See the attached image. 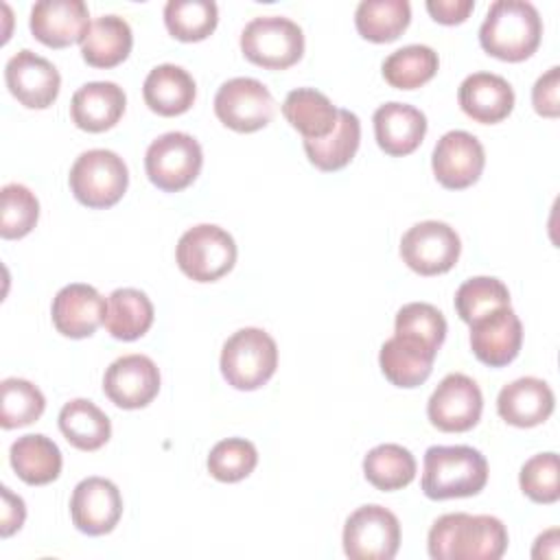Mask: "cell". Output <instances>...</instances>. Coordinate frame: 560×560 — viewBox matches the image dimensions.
Returning a JSON list of instances; mask_svg holds the SVG:
<instances>
[{
    "mask_svg": "<svg viewBox=\"0 0 560 560\" xmlns=\"http://www.w3.org/2000/svg\"><path fill=\"white\" fill-rule=\"evenodd\" d=\"M125 90L114 81H90L81 85L70 101L72 122L90 133L112 129L125 114Z\"/></svg>",
    "mask_w": 560,
    "mask_h": 560,
    "instance_id": "44dd1931",
    "label": "cell"
},
{
    "mask_svg": "<svg viewBox=\"0 0 560 560\" xmlns=\"http://www.w3.org/2000/svg\"><path fill=\"white\" fill-rule=\"evenodd\" d=\"M462 112L481 125H494L508 118L514 109L512 85L492 72L468 74L457 92Z\"/></svg>",
    "mask_w": 560,
    "mask_h": 560,
    "instance_id": "cb8c5ba5",
    "label": "cell"
},
{
    "mask_svg": "<svg viewBox=\"0 0 560 560\" xmlns=\"http://www.w3.org/2000/svg\"><path fill=\"white\" fill-rule=\"evenodd\" d=\"M214 114L232 131L252 133L273 120L276 103L265 83L252 77H234L214 94Z\"/></svg>",
    "mask_w": 560,
    "mask_h": 560,
    "instance_id": "30bf717a",
    "label": "cell"
},
{
    "mask_svg": "<svg viewBox=\"0 0 560 560\" xmlns=\"http://www.w3.org/2000/svg\"><path fill=\"white\" fill-rule=\"evenodd\" d=\"M153 304L144 291L122 287L109 293L103 326L114 339L133 341L153 324Z\"/></svg>",
    "mask_w": 560,
    "mask_h": 560,
    "instance_id": "f546056e",
    "label": "cell"
},
{
    "mask_svg": "<svg viewBox=\"0 0 560 560\" xmlns=\"http://www.w3.org/2000/svg\"><path fill=\"white\" fill-rule=\"evenodd\" d=\"M175 260L190 280L214 282L232 271L236 262V243L223 228L199 223L179 236Z\"/></svg>",
    "mask_w": 560,
    "mask_h": 560,
    "instance_id": "52a82bcc",
    "label": "cell"
},
{
    "mask_svg": "<svg viewBox=\"0 0 560 560\" xmlns=\"http://www.w3.org/2000/svg\"><path fill=\"white\" fill-rule=\"evenodd\" d=\"M201 164V144L184 131L158 136L144 153L147 177L164 192H179L188 188L197 179Z\"/></svg>",
    "mask_w": 560,
    "mask_h": 560,
    "instance_id": "ba28073f",
    "label": "cell"
},
{
    "mask_svg": "<svg viewBox=\"0 0 560 560\" xmlns=\"http://www.w3.org/2000/svg\"><path fill=\"white\" fill-rule=\"evenodd\" d=\"M486 166L483 144L468 131H446L433 147L431 168L435 179L448 190L472 186Z\"/></svg>",
    "mask_w": 560,
    "mask_h": 560,
    "instance_id": "4fadbf2b",
    "label": "cell"
},
{
    "mask_svg": "<svg viewBox=\"0 0 560 560\" xmlns=\"http://www.w3.org/2000/svg\"><path fill=\"white\" fill-rule=\"evenodd\" d=\"M560 68L551 66L542 77L536 79L532 88V105L536 114L545 118H558L560 114Z\"/></svg>",
    "mask_w": 560,
    "mask_h": 560,
    "instance_id": "b9f144b4",
    "label": "cell"
},
{
    "mask_svg": "<svg viewBox=\"0 0 560 560\" xmlns=\"http://www.w3.org/2000/svg\"><path fill=\"white\" fill-rule=\"evenodd\" d=\"M542 37L538 9L527 0H497L479 26L481 48L501 61H523L536 52Z\"/></svg>",
    "mask_w": 560,
    "mask_h": 560,
    "instance_id": "7a4b0ae2",
    "label": "cell"
},
{
    "mask_svg": "<svg viewBox=\"0 0 560 560\" xmlns=\"http://www.w3.org/2000/svg\"><path fill=\"white\" fill-rule=\"evenodd\" d=\"M9 462L24 483L46 486L59 477L63 457L50 438L42 433H26L11 444Z\"/></svg>",
    "mask_w": 560,
    "mask_h": 560,
    "instance_id": "83f0119b",
    "label": "cell"
},
{
    "mask_svg": "<svg viewBox=\"0 0 560 560\" xmlns=\"http://www.w3.org/2000/svg\"><path fill=\"white\" fill-rule=\"evenodd\" d=\"M435 354L438 350L429 343L409 335L394 332V337L381 346L378 365L392 385L411 389L429 378Z\"/></svg>",
    "mask_w": 560,
    "mask_h": 560,
    "instance_id": "ffe728a7",
    "label": "cell"
},
{
    "mask_svg": "<svg viewBox=\"0 0 560 560\" xmlns=\"http://www.w3.org/2000/svg\"><path fill=\"white\" fill-rule=\"evenodd\" d=\"M411 22V4L407 0H363L354 11L359 35L374 44H387L402 35Z\"/></svg>",
    "mask_w": 560,
    "mask_h": 560,
    "instance_id": "1f68e13d",
    "label": "cell"
},
{
    "mask_svg": "<svg viewBox=\"0 0 560 560\" xmlns=\"http://www.w3.org/2000/svg\"><path fill=\"white\" fill-rule=\"evenodd\" d=\"M70 516L74 527L88 536L109 534L122 516L120 490L105 477L81 479L70 497Z\"/></svg>",
    "mask_w": 560,
    "mask_h": 560,
    "instance_id": "5bb4252c",
    "label": "cell"
},
{
    "mask_svg": "<svg viewBox=\"0 0 560 560\" xmlns=\"http://www.w3.org/2000/svg\"><path fill=\"white\" fill-rule=\"evenodd\" d=\"M219 22V9L212 0H168L164 4V24L179 42L206 39Z\"/></svg>",
    "mask_w": 560,
    "mask_h": 560,
    "instance_id": "e575fe53",
    "label": "cell"
},
{
    "mask_svg": "<svg viewBox=\"0 0 560 560\" xmlns=\"http://www.w3.org/2000/svg\"><path fill=\"white\" fill-rule=\"evenodd\" d=\"M59 431L79 451H98L112 435V422L88 398H72L59 411Z\"/></svg>",
    "mask_w": 560,
    "mask_h": 560,
    "instance_id": "4dcf8cb0",
    "label": "cell"
},
{
    "mask_svg": "<svg viewBox=\"0 0 560 560\" xmlns=\"http://www.w3.org/2000/svg\"><path fill=\"white\" fill-rule=\"evenodd\" d=\"M219 365L228 385L241 392H254L273 376L278 346L262 328H241L223 343Z\"/></svg>",
    "mask_w": 560,
    "mask_h": 560,
    "instance_id": "277c9868",
    "label": "cell"
},
{
    "mask_svg": "<svg viewBox=\"0 0 560 560\" xmlns=\"http://www.w3.org/2000/svg\"><path fill=\"white\" fill-rule=\"evenodd\" d=\"M440 59L431 46L409 44L389 52L383 61V77L396 90H416L431 81Z\"/></svg>",
    "mask_w": 560,
    "mask_h": 560,
    "instance_id": "836d02e7",
    "label": "cell"
},
{
    "mask_svg": "<svg viewBox=\"0 0 560 560\" xmlns=\"http://www.w3.org/2000/svg\"><path fill=\"white\" fill-rule=\"evenodd\" d=\"M74 199L92 210L116 206L129 184L125 160L109 149L83 151L68 175Z\"/></svg>",
    "mask_w": 560,
    "mask_h": 560,
    "instance_id": "5b68a950",
    "label": "cell"
},
{
    "mask_svg": "<svg viewBox=\"0 0 560 560\" xmlns=\"http://www.w3.org/2000/svg\"><path fill=\"white\" fill-rule=\"evenodd\" d=\"M361 142V122L359 116L350 109H339L335 129L319 140H304V151L308 162L324 171L332 173L348 166Z\"/></svg>",
    "mask_w": 560,
    "mask_h": 560,
    "instance_id": "f1b7e54d",
    "label": "cell"
},
{
    "mask_svg": "<svg viewBox=\"0 0 560 560\" xmlns=\"http://www.w3.org/2000/svg\"><path fill=\"white\" fill-rule=\"evenodd\" d=\"M488 483V462L472 446H429L422 468V492L433 501L479 494Z\"/></svg>",
    "mask_w": 560,
    "mask_h": 560,
    "instance_id": "3957f363",
    "label": "cell"
},
{
    "mask_svg": "<svg viewBox=\"0 0 560 560\" xmlns=\"http://www.w3.org/2000/svg\"><path fill=\"white\" fill-rule=\"evenodd\" d=\"M4 81L9 92L28 109L50 107L61 88L59 70L37 52L22 48L4 66Z\"/></svg>",
    "mask_w": 560,
    "mask_h": 560,
    "instance_id": "9a60e30c",
    "label": "cell"
},
{
    "mask_svg": "<svg viewBox=\"0 0 560 560\" xmlns=\"http://www.w3.org/2000/svg\"><path fill=\"white\" fill-rule=\"evenodd\" d=\"M105 311L107 302L92 284L72 282L57 291L50 315L57 332L70 339H83L94 335L103 324Z\"/></svg>",
    "mask_w": 560,
    "mask_h": 560,
    "instance_id": "d6986e66",
    "label": "cell"
},
{
    "mask_svg": "<svg viewBox=\"0 0 560 560\" xmlns=\"http://www.w3.org/2000/svg\"><path fill=\"white\" fill-rule=\"evenodd\" d=\"M103 392L120 409L147 407L160 392V370L147 354H122L105 370Z\"/></svg>",
    "mask_w": 560,
    "mask_h": 560,
    "instance_id": "2e32d148",
    "label": "cell"
},
{
    "mask_svg": "<svg viewBox=\"0 0 560 560\" xmlns=\"http://www.w3.org/2000/svg\"><path fill=\"white\" fill-rule=\"evenodd\" d=\"M462 252L459 234L444 221H420L400 238L402 262L420 276L446 273Z\"/></svg>",
    "mask_w": 560,
    "mask_h": 560,
    "instance_id": "8fae6325",
    "label": "cell"
},
{
    "mask_svg": "<svg viewBox=\"0 0 560 560\" xmlns=\"http://www.w3.org/2000/svg\"><path fill=\"white\" fill-rule=\"evenodd\" d=\"M2 212H0V236L22 238L26 236L39 219V201L31 188L24 184H7L0 190Z\"/></svg>",
    "mask_w": 560,
    "mask_h": 560,
    "instance_id": "f35d334b",
    "label": "cell"
},
{
    "mask_svg": "<svg viewBox=\"0 0 560 560\" xmlns=\"http://www.w3.org/2000/svg\"><path fill=\"white\" fill-rule=\"evenodd\" d=\"M341 540L350 560H392L400 547V523L383 505H361L346 518Z\"/></svg>",
    "mask_w": 560,
    "mask_h": 560,
    "instance_id": "9c48e42d",
    "label": "cell"
},
{
    "mask_svg": "<svg viewBox=\"0 0 560 560\" xmlns=\"http://www.w3.org/2000/svg\"><path fill=\"white\" fill-rule=\"evenodd\" d=\"M282 116L304 140H319L335 129L339 109L324 92L315 88H298L287 94Z\"/></svg>",
    "mask_w": 560,
    "mask_h": 560,
    "instance_id": "4316f807",
    "label": "cell"
},
{
    "mask_svg": "<svg viewBox=\"0 0 560 560\" xmlns=\"http://www.w3.org/2000/svg\"><path fill=\"white\" fill-rule=\"evenodd\" d=\"M2 512H0V536L9 538L11 534H15L26 518V505L22 501V497L13 494L11 488L2 486Z\"/></svg>",
    "mask_w": 560,
    "mask_h": 560,
    "instance_id": "7bdbcfd3",
    "label": "cell"
},
{
    "mask_svg": "<svg viewBox=\"0 0 560 560\" xmlns=\"http://www.w3.org/2000/svg\"><path fill=\"white\" fill-rule=\"evenodd\" d=\"M427 549L433 560H499L508 549V529L490 514L453 512L431 525Z\"/></svg>",
    "mask_w": 560,
    "mask_h": 560,
    "instance_id": "6da1fadb",
    "label": "cell"
},
{
    "mask_svg": "<svg viewBox=\"0 0 560 560\" xmlns=\"http://www.w3.org/2000/svg\"><path fill=\"white\" fill-rule=\"evenodd\" d=\"M258 464L256 446L245 438H228L212 446L208 455V472L223 483H236L252 475Z\"/></svg>",
    "mask_w": 560,
    "mask_h": 560,
    "instance_id": "74e56055",
    "label": "cell"
},
{
    "mask_svg": "<svg viewBox=\"0 0 560 560\" xmlns=\"http://www.w3.org/2000/svg\"><path fill=\"white\" fill-rule=\"evenodd\" d=\"M376 144L394 158L413 153L427 133V116L407 103L389 101L374 112Z\"/></svg>",
    "mask_w": 560,
    "mask_h": 560,
    "instance_id": "7402d4cb",
    "label": "cell"
},
{
    "mask_svg": "<svg viewBox=\"0 0 560 560\" xmlns=\"http://www.w3.org/2000/svg\"><path fill=\"white\" fill-rule=\"evenodd\" d=\"M90 11L83 0H39L31 9V33L50 48H66L81 42L90 26Z\"/></svg>",
    "mask_w": 560,
    "mask_h": 560,
    "instance_id": "ac0fdd59",
    "label": "cell"
},
{
    "mask_svg": "<svg viewBox=\"0 0 560 560\" xmlns=\"http://www.w3.org/2000/svg\"><path fill=\"white\" fill-rule=\"evenodd\" d=\"M503 306H510V291L499 278L492 276L468 278L455 293V311L468 326Z\"/></svg>",
    "mask_w": 560,
    "mask_h": 560,
    "instance_id": "8d00e7d4",
    "label": "cell"
},
{
    "mask_svg": "<svg viewBox=\"0 0 560 560\" xmlns=\"http://www.w3.org/2000/svg\"><path fill=\"white\" fill-rule=\"evenodd\" d=\"M394 332L396 335H409L416 337L431 348L440 350L446 337V319L444 315L427 302H409L396 313L394 322Z\"/></svg>",
    "mask_w": 560,
    "mask_h": 560,
    "instance_id": "60d3db41",
    "label": "cell"
},
{
    "mask_svg": "<svg viewBox=\"0 0 560 560\" xmlns=\"http://www.w3.org/2000/svg\"><path fill=\"white\" fill-rule=\"evenodd\" d=\"M532 549V558H558V529H547L540 534Z\"/></svg>",
    "mask_w": 560,
    "mask_h": 560,
    "instance_id": "f6af8a7d",
    "label": "cell"
},
{
    "mask_svg": "<svg viewBox=\"0 0 560 560\" xmlns=\"http://www.w3.org/2000/svg\"><path fill=\"white\" fill-rule=\"evenodd\" d=\"M556 398L551 387L536 376H521L501 387L497 396L499 416L518 429L542 424L553 411Z\"/></svg>",
    "mask_w": 560,
    "mask_h": 560,
    "instance_id": "603a6c76",
    "label": "cell"
},
{
    "mask_svg": "<svg viewBox=\"0 0 560 560\" xmlns=\"http://www.w3.org/2000/svg\"><path fill=\"white\" fill-rule=\"evenodd\" d=\"M133 46L131 26L120 15H101L90 22L81 39V57L92 68H114L122 63Z\"/></svg>",
    "mask_w": 560,
    "mask_h": 560,
    "instance_id": "484cf974",
    "label": "cell"
},
{
    "mask_svg": "<svg viewBox=\"0 0 560 560\" xmlns=\"http://www.w3.org/2000/svg\"><path fill=\"white\" fill-rule=\"evenodd\" d=\"M560 464L556 453H538L529 457L518 472L525 497L534 503H556L560 499Z\"/></svg>",
    "mask_w": 560,
    "mask_h": 560,
    "instance_id": "ab89813d",
    "label": "cell"
},
{
    "mask_svg": "<svg viewBox=\"0 0 560 560\" xmlns=\"http://www.w3.org/2000/svg\"><path fill=\"white\" fill-rule=\"evenodd\" d=\"M363 475L376 490H402L416 477V457L400 444H378L363 457Z\"/></svg>",
    "mask_w": 560,
    "mask_h": 560,
    "instance_id": "d6a6232c",
    "label": "cell"
},
{
    "mask_svg": "<svg viewBox=\"0 0 560 560\" xmlns=\"http://www.w3.org/2000/svg\"><path fill=\"white\" fill-rule=\"evenodd\" d=\"M475 9L472 0H427L429 15L440 24H462Z\"/></svg>",
    "mask_w": 560,
    "mask_h": 560,
    "instance_id": "ee69618b",
    "label": "cell"
},
{
    "mask_svg": "<svg viewBox=\"0 0 560 560\" xmlns=\"http://www.w3.org/2000/svg\"><path fill=\"white\" fill-rule=\"evenodd\" d=\"M241 50L247 61L267 70H287L304 55L302 28L282 15H260L245 24Z\"/></svg>",
    "mask_w": 560,
    "mask_h": 560,
    "instance_id": "8992f818",
    "label": "cell"
},
{
    "mask_svg": "<svg viewBox=\"0 0 560 560\" xmlns=\"http://www.w3.org/2000/svg\"><path fill=\"white\" fill-rule=\"evenodd\" d=\"M46 409V398L26 378H4L0 383V427L20 429L33 424Z\"/></svg>",
    "mask_w": 560,
    "mask_h": 560,
    "instance_id": "d590c367",
    "label": "cell"
},
{
    "mask_svg": "<svg viewBox=\"0 0 560 560\" xmlns=\"http://www.w3.org/2000/svg\"><path fill=\"white\" fill-rule=\"evenodd\" d=\"M142 96L151 112L160 116H179L192 107L197 85L190 72L182 66L160 63L147 74Z\"/></svg>",
    "mask_w": 560,
    "mask_h": 560,
    "instance_id": "d4e9b609",
    "label": "cell"
},
{
    "mask_svg": "<svg viewBox=\"0 0 560 560\" xmlns=\"http://www.w3.org/2000/svg\"><path fill=\"white\" fill-rule=\"evenodd\" d=\"M483 396L479 385L459 372L446 374L427 402L431 424L444 433L470 431L479 422Z\"/></svg>",
    "mask_w": 560,
    "mask_h": 560,
    "instance_id": "7c38bea8",
    "label": "cell"
},
{
    "mask_svg": "<svg viewBox=\"0 0 560 560\" xmlns=\"http://www.w3.org/2000/svg\"><path fill=\"white\" fill-rule=\"evenodd\" d=\"M521 346L523 324L510 306L497 308L470 324L472 354L490 368H503L512 363L518 357Z\"/></svg>",
    "mask_w": 560,
    "mask_h": 560,
    "instance_id": "e0dca14e",
    "label": "cell"
}]
</instances>
